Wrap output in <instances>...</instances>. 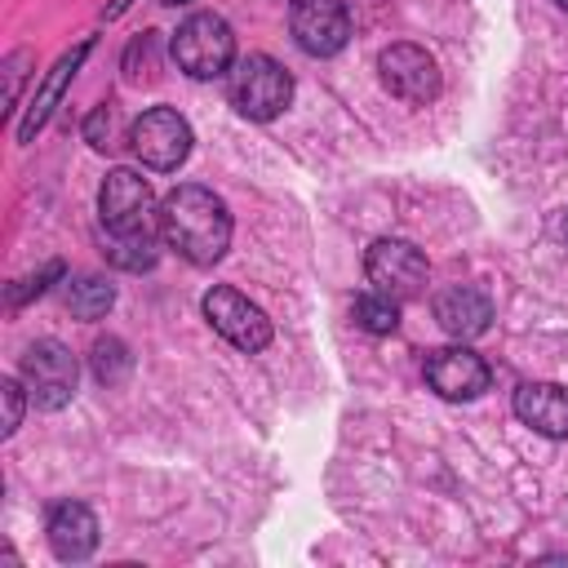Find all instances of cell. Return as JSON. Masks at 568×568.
<instances>
[{"instance_id": "obj_1", "label": "cell", "mask_w": 568, "mask_h": 568, "mask_svg": "<svg viewBox=\"0 0 568 568\" xmlns=\"http://www.w3.org/2000/svg\"><path fill=\"white\" fill-rule=\"evenodd\" d=\"M160 235L191 266H213L231 244V213L209 186L182 182L160 200Z\"/></svg>"}, {"instance_id": "obj_2", "label": "cell", "mask_w": 568, "mask_h": 568, "mask_svg": "<svg viewBox=\"0 0 568 568\" xmlns=\"http://www.w3.org/2000/svg\"><path fill=\"white\" fill-rule=\"evenodd\" d=\"M226 98L244 120H275L288 98H293V75L266 58V53H248L235 58L226 71Z\"/></svg>"}, {"instance_id": "obj_3", "label": "cell", "mask_w": 568, "mask_h": 568, "mask_svg": "<svg viewBox=\"0 0 568 568\" xmlns=\"http://www.w3.org/2000/svg\"><path fill=\"white\" fill-rule=\"evenodd\" d=\"M173 62L191 75V80H213V75H226L231 62H235V36H231V22L217 18V13H191L178 36H173Z\"/></svg>"}, {"instance_id": "obj_4", "label": "cell", "mask_w": 568, "mask_h": 568, "mask_svg": "<svg viewBox=\"0 0 568 568\" xmlns=\"http://www.w3.org/2000/svg\"><path fill=\"white\" fill-rule=\"evenodd\" d=\"M75 377H80V364H75V355L58 337H40L36 346H27L22 368H18V382L27 386V399L36 408H44V413L71 404Z\"/></svg>"}, {"instance_id": "obj_5", "label": "cell", "mask_w": 568, "mask_h": 568, "mask_svg": "<svg viewBox=\"0 0 568 568\" xmlns=\"http://www.w3.org/2000/svg\"><path fill=\"white\" fill-rule=\"evenodd\" d=\"M98 213H102V226L111 235H138V231H160V209H155V195L146 186L142 173L133 169H111L102 191H98Z\"/></svg>"}, {"instance_id": "obj_6", "label": "cell", "mask_w": 568, "mask_h": 568, "mask_svg": "<svg viewBox=\"0 0 568 568\" xmlns=\"http://www.w3.org/2000/svg\"><path fill=\"white\" fill-rule=\"evenodd\" d=\"M364 275H368V284H373L377 293H386V297H395V302H413V297H422V288H426V257H422L417 244L386 235V240H373V244H368V253H364Z\"/></svg>"}, {"instance_id": "obj_7", "label": "cell", "mask_w": 568, "mask_h": 568, "mask_svg": "<svg viewBox=\"0 0 568 568\" xmlns=\"http://www.w3.org/2000/svg\"><path fill=\"white\" fill-rule=\"evenodd\" d=\"M204 320L231 342V346H240V351H266L271 346V320H266V311L257 306V302H248L240 288H231V284H217V288H209L204 293Z\"/></svg>"}, {"instance_id": "obj_8", "label": "cell", "mask_w": 568, "mask_h": 568, "mask_svg": "<svg viewBox=\"0 0 568 568\" xmlns=\"http://www.w3.org/2000/svg\"><path fill=\"white\" fill-rule=\"evenodd\" d=\"M129 146H133V155L146 169L169 173V169H178L191 155V124L178 111H169V106H151V111H142L133 120Z\"/></svg>"}, {"instance_id": "obj_9", "label": "cell", "mask_w": 568, "mask_h": 568, "mask_svg": "<svg viewBox=\"0 0 568 568\" xmlns=\"http://www.w3.org/2000/svg\"><path fill=\"white\" fill-rule=\"evenodd\" d=\"M377 75L390 98L408 106H426L439 98V62L422 44H390L377 53Z\"/></svg>"}, {"instance_id": "obj_10", "label": "cell", "mask_w": 568, "mask_h": 568, "mask_svg": "<svg viewBox=\"0 0 568 568\" xmlns=\"http://www.w3.org/2000/svg\"><path fill=\"white\" fill-rule=\"evenodd\" d=\"M288 31L302 53L333 58L351 40V18L342 0H288Z\"/></svg>"}, {"instance_id": "obj_11", "label": "cell", "mask_w": 568, "mask_h": 568, "mask_svg": "<svg viewBox=\"0 0 568 568\" xmlns=\"http://www.w3.org/2000/svg\"><path fill=\"white\" fill-rule=\"evenodd\" d=\"M488 364L470 346H439L426 355V382L444 399H475L488 390Z\"/></svg>"}, {"instance_id": "obj_12", "label": "cell", "mask_w": 568, "mask_h": 568, "mask_svg": "<svg viewBox=\"0 0 568 568\" xmlns=\"http://www.w3.org/2000/svg\"><path fill=\"white\" fill-rule=\"evenodd\" d=\"M430 311H435L439 328L448 337H462V342L466 337H479L488 328V320H493V302L475 284H448V288H439L435 302H430Z\"/></svg>"}, {"instance_id": "obj_13", "label": "cell", "mask_w": 568, "mask_h": 568, "mask_svg": "<svg viewBox=\"0 0 568 568\" xmlns=\"http://www.w3.org/2000/svg\"><path fill=\"white\" fill-rule=\"evenodd\" d=\"M49 550L62 559V564H80L93 555L98 546V519L84 501H58L49 510Z\"/></svg>"}, {"instance_id": "obj_14", "label": "cell", "mask_w": 568, "mask_h": 568, "mask_svg": "<svg viewBox=\"0 0 568 568\" xmlns=\"http://www.w3.org/2000/svg\"><path fill=\"white\" fill-rule=\"evenodd\" d=\"M515 417L537 435L568 439V386L559 382H524L515 390Z\"/></svg>"}, {"instance_id": "obj_15", "label": "cell", "mask_w": 568, "mask_h": 568, "mask_svg": "<svg viewBox=\"0 0 568 568\" xmlns=\"http://www.w3.org/2000/svg\"><path fill=\"white\" fill-rule=\"evenodd\" d=\"M84 53H89V40L84 44H75L71 53H62L58 62H53V71H49V80L40 84V93L31 98V106H27V115H22V124H18V138L22 142H31L36 138V129H44V120H49V111H53V102L62 98V89H67V80L75 75V67L84 62Z\"/></svg>"}, {"instance_id": "obj_16", "label": "cell", "mask_w": 568, "mask_h": 568, "mask_svg": "<svg viewBox=\"0 0 568 568\" xmlns=\"http://www.w3.org/2000/svg\"><path fill=\"white\" fill-rule=\"evenodd\" d=\"M160 244H164L160 231H138V235H111L106 231V257L120 271H146V266H155Z\"/></svg>"}, {"instance_id": "obj_17", "label": "cell", "mask_w": 568, "mask_h": 568, "mask_svg": "<svg viewBox=\"0 0 568 568\" xmlns=\"http://www.w3.org/2000/svg\"><path fill=\"white\" fill-rule=\"evenodd\" d=\"M111 302H115V288L106 280H98V275H80L67 288V306H71L75 320H98V315L111 311Z\"/></svg>"}, {"instance_id": "obj_18", "label": "cell", "mask_w": 568, "mask_h": 568, "mask_svg": "<svg viewBox=\"0 0 568 568\" xmlns=\"http://www.w3.org/2000/svg\"><path fill=\"white\" fill-rule=\"evenodd\" d=\"M129 133H133V124H124L111 102L93 106V115L84 120V138H89L98 151H120V146L129 142Z\"/></svg>"}, {"instance_id": "obj_19", "label": "cell", "mask_w": 568, "mask_h": 568, "mask_svg": "<svg viewBox=\"0 0 568 568\" xmlns=\"http://www.w3.org/2000/svg\"><path fill=\"white\" fill-rule=\"evenodd\" d=\"M355 324L364 333H395L399 328V302L377 293V288H368L364 297H355Z\"/></svg>"}, {"instance_id": "obj_20", "label": "cell", "mask_w": 568, "mask_h": 568, "mask_svg": "<svg viewBox=\"0 0 568 568\" xmlns=\"http://www.w3.org/2000/svg\"><path fill=\"white\" fill-rule=\"evenodd\" d=\"M93 377L98 382H106V386H115V382H124V373H129V346L120 342V337H102V342H93Z\"/></svg>"}, {"instance_id": "obj_21", "label": "cell", "mask_w": 568, "mask_h": 568, "mask_svg": "<svg viewBox=\"0 0 568 568\" xmlns=\"http://www.w3.org/2000/svg\"><path fill=\"white\" fill-rule=\"evenodd\" d=\"M160 31H146L142 40H133L129 44V53H124V75H133L138 71V62L146 67V80H155V49H160V40H155Z\"/></svg>"}, {"instance_id": "obj_22", "label": "cell", "mask_w": 568, "mask_h": 568, "mask_svg": "<svg viewBox=\"0 0 568 568\" xmlns=\"http://www.w3.org/2000/svg\"><path fill=\"white\" fill-rule=\"evenodd\" d=\"M22 390H27V386H22L18 377H4V382H0V395H4V408H9V413H4V435H13V430L22 426Z\"/></svg>"}, {"instance_id": "obj_23", "label": "cell", "mask_w": 568, "mask_h": 568, "mask_svg": "<svg viewBox=\"0 0 568 568\" xmlns=\"http://www.w3.org/2000/svg\"><path fill=\"white\" fill-rule=\"evenodd\" d=\"M564 240H568V209H564Z\"/></svg>"}, {"instance_id": "obj_24", "label": "cell", "mask_w": 568, "mask_h": 568, "mask_svg": "<svg viewBox=\"0 0 568 568\" xmlns=\"http://www.w3.org/2000/svg\"><path fill=\"white\" fill-rule=\"evenodd\" d=\"M555 4H559V9H564V13H568V0H555Z\"/></svg>"}, {"instance_id": "obj_25", "label": "cell", "mask_w": 568, "mask_h": 568, "mask_svg": "<svg viewBox=\"0 0 568 568\" xmlns=\"http://www.w3.org/2000/svg\"><path fill=\"white\" fill-rule=\"evenodd\" d=\"M164 4H182V0H164Z\"/></svg>"}]
</instances>
